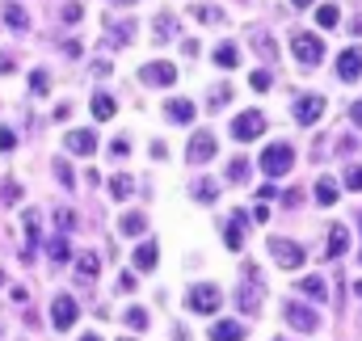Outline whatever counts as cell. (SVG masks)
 Segmentation results:
<instances>
[{
  "mask_svg": "<svg viewBox=\"0 0 362 341\" xmlns=\"http://www.w3.org/2000/svg\"><path fill=\"white\" fill-rule=\"evenodd\" d=\"M308 4H312V0H295V8H308Z\"/></svg>",
  "mask_w": 362,
  "mask_h": 341,
  "instance_id": "obj_49",
  "label": "cell"
},
{
  "mask_svg": "<svg viewBox=\"0 0 362 341\" xmlns=\"http://www.w3.org/2000/svg\"><path fill=\"white\" fill-rule=\"evenodd\" d=\"M13 148H17V135L8 127H0V152H13Z\"/></svg>",
  "mask_w": 362,
  "mask_h": 341,
  "instance_id": "obj_39",
  "label": "cell"
},
{
  "mask_svg": "<svg viewBox=\"0 0 362 341\" xmlns=\"http://www.w3.org/2000/svg\"><path fill=\"white\" fill-rule=\"evenodd\" d=\"M291 51H295V59H299L303 68H316V64L325 59V42H320V34H308V30H299V34L291 38Z\"/></svg>",
  "mask_w": 362,
  "mask_h": 341,
  "instance_id": "obj_1",
  "label": "cell"
},
{
  "mask_svg": "<svg viewBox=\"0 0 362 341\" xmlns=\"http://www.w3.org/2000/svg\"><path fill=\"white\" fill-rule=\"evenodd\" d=\"M97 270H101V257H97V253H85L81 261H76V274H81L85 282H93V278H97Z\"/></svg>",
  "mask_w": 362,
  "mask_h": 341,
  "instance_id": "obj_27",
  "label": "cell"
},
{
  "mask_svg": "<svg viewBox=\"0 0 362 341\" xmlns=\"http://www.w3.org/2000/svg\"><path fill=\"white\" fill-rule=\"evenodd\" d=\"M257 51H262V55H274V42H270V38H266V34L257 38Z\"/></svg>",
  "mask_w": 362,
  "mask_h": 341,
  "instance_id": "obj_46",
  "label": "cell"
},
{
  "mask_svg": "<svg viewBox=\"0 0 362 341\" xmlns=\"http://www.w3.org/2000/svg\"><path fill=\"white\" fill-rule=\"evenodd\" d=\"M173 34H177V17H173V13H160V17H156V38L165 42V38H173Z\"/></svg>",
  "mask_w": 362,
  "mask_h": 341,
  "instance_id": "obj_31",
  "label": "cell"
},
{
  "mask_svg": "<svg viewBox=\"0 0 362 341\" xmlns=\"http://www.w3.org/2000/svg\"><path fill=\"white\" fill-rule=\"evenodd\" d=\"M0 72H13V55H0Z\"/></svg>",
  "mask_w": 362,
  "mask_h": 341,
  "instance_id": "obj_47",
  "label": "cell"
},
{
  "mask_svg": "<svg viewBox=\"0 0 362 341\" xmlns=\"http://www.w3.org/2000/svg\"><path fill=\"white\" fill-rule=\"evenodd\" d=\"M346 185H350V190H362V165L346 173Z\"/></svg>",
  "mask_w": 362,
  "mask_h": 341,
  "instance_id": "obj_42",
  "label": "cell"
},
{
  "mask_svg": "<svg viewBox=\"0 0 362 341\" xmlns=\"http://www.w3.org/2000/svg\"><path fill=\"white\" fill-rule=\"evenodd\" d=\"M17 194H21V185L17 181H4V202H17Z\"/></svg>",
  "mask_w": 362,
  "mask_h": 341,
  "instance_id": "obj_43",
  "label": "cell"
},
{
  "mask_svg": "<svg viewBox=\"0 0 362 341\" xmlns=\"http://www.w3.org/2000/svg\"><path fill=\"white\" fill-rule=\"evenodd\" d=\"M135 34H139L135 17H127V21H114V25H110V42H114V47H131V42H135Z\"/></svg>",
  "mask_w": 362,
  "mask_h": 341,
  "instance_id": "obj_15",
  "label": "cell"
},
{
  "mask_svg": "<svg viewBox=\"0 0 362 341\" xmlns=\"http://www.w3.org/2000/svg\"><path fill=\"white\" fill-rule=\"evenodd\" d=\"M346 241H350V232L337 224V228L329 232V257H341V253H346Z\"/></svg>",
  "mask_w": 362,
  "mask_h": 341,
  "instance_id": "obj_29",
  "label": "cell"
},
{
  "mask_svg": "<svg viewBox=\"0 0 362 341\" xmlns=\"http://www.w3.org/2000/svg\"><path fill=\"white\" fill-rule=\"evenodd\" d=\"M337 76H341V81H358L362 76V51L358 47H346V51L337 55Z\"/></svg>",
  "mask_w": 362,
  "mask_h": 341,
  "instance_id": "obj_13",
  "label": "cell"
},
{
  "mask_svg": "<svg viewBox=\"0 0 362 341\" xmlns=\"http://www.w3.org/2000/svg\"><path fill=\"white\" fill-rule=\"evenodd\" d=\"M165 114H169V122H194V101H185V97H173V101L165 105Z\"/></svg>",
  "mask_w": 362,
  "mask_h": 341,
  "instance_id": "obj_19",
  "label": "cell"
},
{
  "mask_svg": "<svg viewBox=\"0 0 362 341\" xmlns=\"http://www.w3.org/2000/svg\"><path fill=\"white\" fill-rule=\"evenodd\" d=\"M30 93H34V97H47V93H51V76H47L42 68L30 72Z\"/></svg>",
  "mask_w": 362,
  "mask_h": 341,
  "instance_id": "obj_33",
  "label": "cell"
},
{
  "mask_svg": "<svg viewBox=\"0 0 362 341\" xmlns=\"http://www.w3.org/2000/svg\"><path fill=\"white\" fill-rule=\"evenodd\" d=\"M156 257H160V249H156V241L139 245V249H135V270H152V265H156Z\"/></svg>",
  "mask_w": 362,
  "mask_h": 341,
  "instance_id": "obj_25",
  "label": "cell"
},
{
  "mask_svg": "<svg viewBox=\"0 0 362 341\" xmlns=\"http://www.w3.org/2000/svg\"><path fill=\"white\" fill-rule=\"evenodd\" d=\"M122 341H139V337H122Z\"/></svg>",
  "mask_w": 362,
  "mask_h": 341,
  "instance_id": "obj_51",
  "label": "cell"
},
{
  "mask_svg": "<svg viewBox=\"0 0 362 341\" xmlns=\"http://www.w3.org/2000/svg\"><path fill=\"white\" fill-rule=\"evenodd\" d=\"M215 64L219 68H236L240 64V51L236 47H215Z\"/></svg>",
  "mask_w": 362,
  "mask_h": 341,
  "instance_id": "obj_34",
  "label": "cell"
},
{
  "mask_svg": "<svg viewBox=\"0 0 362 341\" xmlns=\"http://www.w3.org/2000/svg\"><path fill=\"white\" fill-rule=\"evenodd\" d=\"M228 93H232V88H228V85H219L215 93H211V105H223V101H228Z\"/></svg>",
  "mask_w": 362,
  "mask_h": 341,
  "instance_id": "obj_44",
  "label": "cell"
},
{
  "mask_svg": "<svg viewBox=\"0 0 362 341\" xmlns=\"http://www.w3.org/2000/svg\"><path fill=\"white\" fill-rule=\"evenodd\" d=\"M245 224H249V215H245V211H236V215H232V224L223 228V241H228V249H232V253L245 245Z\"/></svg>",
  "mask_w": 362,
  "mask_h": 341,
  "instance_id": "obj_16",
  "label": "cell"
},
{
  "mask_svg": "<svg viewBox=\"0 0 362 341\" xmlns=\"http://www.w3.org/2000/svg\"><path fill=\"white\" fill-rule=\"evenodd\" d=\"M55 177H59L64 190H76V177H72V169H68V161H55Z\"/></svg>",
  "mask_w": 362,
  "mask_h": 341,
  "instance_id": "obj_35",
  "label": "cell"
},
{
  "mask_svg": "<svg viewBox=\"0 0 362 341\" xmlns=\"http://www.w3.org/2000/svg\"><path fill=\"white\" fill-rule=\"evenodd\" d=\"M122 325H127L131 333H144V329H148V312H144V308H127V312H122Z\"/></svg>",
  "mask_w": 362,
  "mask_h": 341,
  "instance_id": "obj_26",
  "label": "cell"
},
{
  "mask_svg": "<svg viewBox=\"0 0 362 341\" xmlns=\"http://www.w3.org/2000/svg\"><path fill=\"white\" fill-rule=\"evenodd\" d=\"M4 21H8L17 34H25V30H30V13H25L21 4H4Z\"/></svg>",
  "mask_w": 362,
  "mask_h": 341,
  "instance_id": "obj_21",
  "label": "cell"
},
{
  "mask_svg": "<svg viewBox=\"0 0 362 341\" xmlns=\"http://www.w3.org/2000/svg\"><path fill=\"white\" fill-rule=\"evenodd\" d=\"M55 224H59V232H68V228H76V215H72V211H59Z\"/></svg>",
  "mask_w": 362,
  "mask_h": 341,
  "instance_id": "obj_41",
  "label": "cell"
},
{
  "mask_svg": "<svg viewBox=\"0 0 362 341\" xmlns=\"http://www.w3.org/2000/svg\"><path fill=\"white\" fill-rule=\"evenodd\" d=\"M185 156H189V165H206V161L215 156V135H211V131H198V135L189 139Z\"/></svg>",
  "mask_w": 362,
  "mask_h": 341,
  "instance_id": "obj_11",
  "label": "cell"
},
{
  "mask_svg": "<svg viewBox=\"0 0 362 341\" xmlns=\"http://www.w3.org/2000/svg\"><path fill=\"white\" fill-rule=\"evenodd\" d=\"M262 131H266V114H262V110H245V114L232 118V139H240V144L257 139Z\"/></svg>",
  "mask_w": 362,
  "mask_h": 341,
  "instance_id": "obj_5",
  "label": "cell"
},
{
  "mask_svg": "<svg viewBox=\"0 0 362 341\" xmlns=\"http://www.w3.org/2000/svg\"><path fill=\"white\" fill-rule=\"evenodd\" d=\"M194 17H202V21H219V13H215V8H194Z\"/></svg>",
  "mask_w": 362,
  "mask_h": 341,
  "instance_id": "obj_45",
  "label": "cell"
},
{
  "mask_svg": "<svg viewBox=\"0 0 362 341\" xmlns=\"http://www.w3.org/2000/svg\"><path fill=\"white\" fill-rule=\"evenodd\" d=\"M110 194H114L118 202H127V198L135 194V181H131L127 173H114V177H110Z\"/></svg>",
  "mask_w": 362,
  "mask_h": 341,
  "instance_id": "obj_22",
  "label": "cell"
},
{
  "mask_svg": "<svg viewBox=\"0 0 362 341\" xmlns=\"http://www.w3.org/2000/svg\"><path fill=\"white\" fill-rule=\"evenodd\" d=\"M316 202H320V207H333V202H337V185H333L329 177L316 181Z\"/></svg>",
  "mask_w": 362,
  "mask_h": 341,
  "instance_id": "obj_28",
  "label": "cell"
},
{
  "mask_svg": "<svg viewBox=\"0 0 362 341\" xmlns=\"http://www.w3.org/2000/svg\"><path fill=\"white\" fill-rule=\"evenodd\" d=\"M59 13H64V21H81V13H85V8H81L76 0H68V4L59 8Z\"/></svg>",
  "mask_w": 362,
  "mask_h": 341,
  "instance_id": "obj_38",
  "label": "cell"
},
{
  "mask_svg": "<svg viewBox=\"0 0 362 341\" xmlns=\"http://www.w3.org/2000/svg\"><path fill=\"white\" fill-rule=\"evenodd\" d=\"M320 114H325V97H320V93H303V97L295 101V122H299V127L320 122Z\"/></svg>",
  "mask_w": 362,
  "mask_h": 341,
  "instance_id": "obj_9",
  "label": "cell"
},
{
  "mask_svg": "<svg viewBox=\"0 0 362 341\" xmlns=\"http://www.w3.org/2000/svg\"><path fill=\"white\" fill-rule=\"evenodd\" d=\"M64 144H68V152H72V156H93L101 139H97V131H85V127H81V131H68V139H64Z\"/></svg>",
  "mask_w": 362,
  "mask_h": 341,
  "instance_id": "obj_12",
  "label": "cell"
},
{
  "mask_svg": "<svg viewBox=\"0 0 362 341\" xmlns=\"http://www.w3.org/2000/svg\"><path fill=\"white\" fill-rule=\"evenodd\" d=\"M350 118H354V122H362V101L354 105V110H350Z\"/></svg>",
  "mask_w": 362,
  "mask_h": 341,
  "instance_id": "obj_48",
  "label": "cell"
},
{
  "mask_svg": "<svg viewBox=\"0 0 362 341\" xmlns=\"http://www.w3.org/2000/svg\"><path fill=\"white\" fill-rule=\"evenodd\" d=\"M282 312H286V325H291V329H299V333H312V329L320 325V316H316L308 304H295V299H291Z\"/></svg>",
  "mask_w": 362,
  "mask_h": 341,
  "instance_id": "obj_10",
  "label": "cell"
},
{
  "mask_svg": "<svg viewBox=\"0 0 362 341\" xmlns=\"http://www.w3.org/2000/svg\"><path fill=\"white\" fill-rule=\"evenodd\" d=\"M118 228H122V236H139V232L148 228V219H144L139 211H127V215L118 219Z\"/></svg>",
  "mask_w": 362,
  "mask_h": 341,
  "instance_id": "obj_24",
  "label": "cell"
},
{
  "mask_svg": "<svg viewBox=\"0 0 362 341\" xmlns=\"http://www.w3.org/2000/svg\"><path fill=\"white\" fill-rule=\"evenodd\" d=\"M316 21H320V30H333V25L341 21V13H337V4H320V8H316Z\"/></svg>",
  "mask_w": 362,
  "mask_h": 341,
  "instance_id": "obj_30",
  "label": "cell"
},
{
  "mask_svg": "<svg viewBox=\"0 0 362 341\" xmlns=\"http://www.w3.org/2000/svg\"><path fill=\"white\" fill-rule=\"evenodd\" d=\"M270 257L282 265V270H299V265L308 261V253H303L295 241H286V236H274L270 241Z\"/></svg>",
  "mask_w": 362,
  "mask_h": 341,
  "instance_id": "obj_6",
  "label": "cell"
},
{
  "mask_svg": "<svg viewBox=\"0 0 362 341\" xmlns=\"http://www.w3.org/2000/svg\"><path fill=\"white\" fill-rule=\"evenodd\" d=\"M295 165V148L291 144H270L266 152H262V173L266 177H286Z\"/></svg>",
  "mask_w": 362,
  "mask_h": 341,
  "instance_id": "obj_2",
  "label": "cell"
},
{
  "mask_svg": "<svg viewBox=\"0 0 362 341\" xmlns=\"http://www.w3.org/2000/svg\"><path fill=\"white\" fill-rule=\"evenodd\" d=\"M228 177H232V181H245V177H249V161H245V156H236V161L228 165Z\"/></svg>",
  "mask_w": 362,
  "mask_h": 341,
  "instance_id": "obj_36",
  "label": "cell"
},
{
  "mask_svg": "<svg viewBox=\"0 0 362 341\" xmlns=\"http://www.w3.org/2000/svg\"><path fill=\"white\" fill-rule=\"evenodd\" d=\"M249 85L257 88V93H266V88H270L274 81H270V72H266V68H262V72H253V81H249Z\"/></svg>",
  "mask_w": 362,
  "mask_h": 341,
  "instance_id": "obj_37",
  "label": "cell"
},
{
  "mask_svg": "<svg viewBox=\"0 0 362 341\" xmlns=\"http://www.w3.org/2000/svg\"><path fill=\"white\" fill-rule=\"evenodd\" d=\"M211 341H245V325L219 320V325H211Z\"/></svg>",
  "mask_w": 362,
  "mask_h": 341,
  "instance_id": "obj_17",
  "label": "cell"
},
{
  "mask_svg": "<svg viewBox=\"0 0 362 341\" xmlns=\"http://www.w3.org/2000/svg\"><path fill=\"white\" fill-rule=\"evenodd\" d=\"M185 304H189V312H198V316H211V312H219L223 295H219V287H211V282H198V287H189Z\"/></svg>",
  "mask_w": 362,
  "mask_h": 341,
  "instance_id": "obj_4",
  "label": "cell"
},
{
  "mask_svg": "<svg viewBox=\"0 0 362 341\" xmlns=\"http://www.w3.org/2000/svg\"><path fill=\"white\" fill-rule=\"evenodd\" d=\"M76 316H81L76 299H72V295H55V304H51V325H55L59 333H68V329L76 325Z\"/></svg>",
  "mask_w": 362,
  "mask_h": 341,
  "instance_id": "obj_8",
  "label": "cell"
},
{
  "mask_svg": "<svg viewBox=\"0 0 362 341\" xmlns=\"http://www.w3.org/2000/svg\"><path fill=\"white\" fill-rule=\"evenodd\" d=\"M47 253H51V261H55V265H64V261L72 257V241H68L64 232H55V236L47 241Z\"/></svg>",
  "mask_w": 362,
  "mask_h": 341,
  "instance_id": "obj_18",
  "label": "cell"
},
{
  "mask_svg": "<svg viewBox=\"0 0 362 341\" xmlns=\"http://www.w3.org/2000/svg\"><path fill=\"white\" fill-rule=\"evenodd\" d=\"M189 194H194L198 202H215V194H219V185H215L211 177H198V181L189 185Z\"/></svg>",
  "mask_w": 362,
  "mask_h": 341,
  "instance_id": "obj_23",
  "label": "cell"
},
{
  "mask_svg": "<svg viewBox=\"0 0 362 341\" xmlns=\"http://www.w3.org/2000/svg\"><path fill=\"white\" fill-rule=\"evenodd\" d=\"M110 152H114V156H127V152H131V139H127V135H118V139L110 144Z\"/></svg>",
  "mask_w": 362,
  "mask_h": 341,
  "instance_id": "obj_40",
  "label": "cell"
},
{
  "mask_svg": "<svg viewBox=\"0 0 362 341\" xmlns=\"http://www.w3.org/2000/svg\"><path fill=\"white\" fill-rule=\"evenodd\" d=\"M299 291H303V295H312V299H325V295H329L325 278H299Z\"/></svg>",
  "mask_w": 362,
  "mask_h": 341,
  "instance_id": "obj_32",
  "label": "cell"
},
{
  "mask_svg": "<svg viewBox=\"0 0 362 341\" xmlns=\"http://www.w3.org/2000/svg\"><path fill=\"white\" fill-rule=\"evenodd\" d=\"M114 110H118V105H114V97H110V93H93V118H97V122H110V118H114Z\"/></svg>",
  "mask_w": 362,
  "mask_h": 341,
  "instance_id": "obj_20",
  "label": "cell"
},
{
  "mask_svg": "<svg viewBox=\"0 0 362 341\" xmlns=\"http://www.w3.org/2000/svg\"><path fill=\"white\" fill-rule=\"evenodd\" d=\"M262 299H266V287H262V278H257V265H249V270H245V282H240V291H236V304H240V312H257Z\"/></svg>",
  "mask_w": 362,
  "mask_h": 341,
  "instance_id": "obj_3",
  "label": "cell"
},
{
  "mask_svg": "<svg viewBox=\"0 0 362 341\" xmlns=\"http://www.w3.org/2000/svg\"><path fill=\"white\" fill-rule=\"evenodd\" d=\"M139 81L144 85H156V88H169V85H177V68L165 64V59H152V64L139 68Z\"/></svg>",
  "mask_w": 362,
  "mask_h": 341,
  "instance_id": "obj_7",
  "label": "cell"
},
{
  "mask_svg": "<svg viewBox=\"0 0 362 341\" xmlns=\"http://www.w3.org/2000/svg\"><path fill=\"white\" fill-rule=\"evenodd\" d=\"M81 341H101V337H97V333H85V337H81Z\"/></svg>",
  "mask_w": 362,
  "mask_h": 341,
  "instance_id": "obj_50",
  "label": "cell"
},
{
  "mask_svg": "<svg viewBox=\"0 0 362 341\" xmlns=\"http://www.w3.org/2000/svg\"><path fill=\"white\" fill-rule=\"evenodd\" d=\"M38 245H42V236H38V215L25 211V249H21V261H34Z\"/></svg>",
  "mask_w": 362,
  "mask_h": 341,
  "instance_id": "obj_14",
  "label": "cell"
}]
</instances>
